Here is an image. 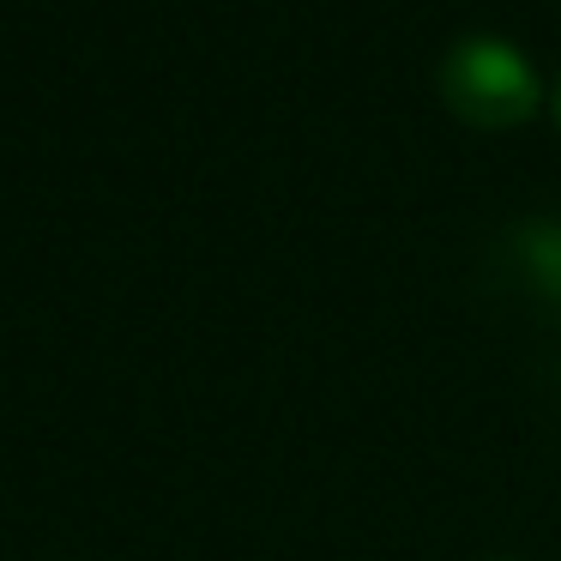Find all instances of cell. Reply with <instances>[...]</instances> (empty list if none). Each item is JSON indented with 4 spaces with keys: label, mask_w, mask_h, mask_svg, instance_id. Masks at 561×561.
Wrapping results in <instances>:
<instances>
[{
    "label": "cell",
    "mask_w": 561,
    "mask_h": 561,
    "mask_svg": "<svg viewBox=\"0 0 561 561\" xmlns=\"http://www.w3.org/2000/svg\"><path fill=\"white\" fill-rule=\"evenodd\" d=\"M440 98L471 127H519L543 103L531 55L507 37H459L440 55Z\"/></svg>",
    "instance_id": "cell-1"
},
{
    "label": "cell",
    "mask_w": 561,
    "mask_h": 561,
    "mask_svg": "<svg viewBox=\"0 0 561 561\" xmlns=\"http://www.w3.org/2000/svg\"><path fill=\"white\" fill-rule=\"evenodd\" d=\"M556 115H561V85H556Z\"/></svg>",
    "instance_id": "cell-2"
},
{
    "label": "cell",
    "mask_w": 561,
    "mask_h": 561,
    "mask_svg": "<svg viewBox=\"0 0 561 561\" xmlns=\"http://www.w3.org/2000/svg\"><path fill=\"white\" fill-rule=\"evenodd\" d=\"M495 561H519V556H495Z\"/></svg>",
    "instance_id": "cell-3"
}]
</instances>
